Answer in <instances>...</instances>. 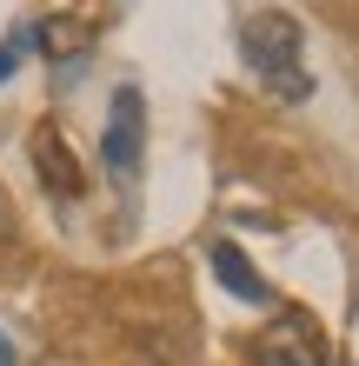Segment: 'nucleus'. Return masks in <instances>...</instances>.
<instances>
[{"label":"nucleus","mask_w":359,"mask_h":366,"mask_svg":"<svg viewBox=\"0 0 359 366\" xmlns=\"http://www.w3.org/2000/svg\"><path fill=\"white\" fill-rule=\"evenodd\" d=\"M306 34H300V20H293L286 7H266V14H253L246 27H240V54H246V67L260 74V87L273 100H306L313 94V74H306Z\"/></svg>","instance_id":"1"},{"label":"nucleus","mask_w":359,"mask_h":366,"mask_svg":"<svg viewBox=\"0 0 359 366\" xmlns=\"http://www.w3.org/2000/svg\"><path fill=\"white\" fill-rule=\"evenodd\" d=\"M140 140H146V100H140V87H113L107 134H100V167L120 187H133V174H140Z\"/></svg>","instance_id":"2"},{"label":"nucleus","mask_w":359,"mask_h":366,"mask_svg":"<svg viewBox=\"0 0 359 366\" xmlns=\"http://www.w3.org/2000/svg\"><path fill=\"white\" fill-rule=\"evenodd\" d=\"M260 366H326V333L306 313H280L260 340Z\"/></svg>","instance_id":"3"},{"label":"nucleus","mask_w":359,"mask_h":366,"mask_svg":"<svg viewBox=\"0 0 359 366\" xmlns=\"http://www.w3.org/2000/svg\"><path fill=\"white\" fill-rule=\"evenodd\" d=\"M34 167H40V187H54V200H80L87 174H80V160L67 154V140H60L54 127H40V134H34Z\"/></svg>","instance_id":"4"},{"label":"nucleus","mask_w":359,"mask_h":366,"mask_svg":"<svg viewBox=\"0 0 359 366\" xmlns=\"http://www.w3.org/2000/svg\"><path fill=\"white\" fill-rule=\"evenodd\" d=\"M213 273H220V287L233 293V300H246V307H273V287L260 280V267H253L233 240H213Z\"/></svg>","instance_id":"5"},{"label":"nucleus","mask_w":359,"mask_h":366,"mask_svg":"<svg viewBox=\"0 0 359 366\" xmlns=\"http://www.w3.org/2000/svg\"><path fill=\"white\" fill-rule=\"evenodd\" d=\"M27 47H34V34H27V20L20 27H7V40H0V87L20 74V60H27Z\"/></svg>","instance_id":"6"},{"label":"nucleus","mask_w":359,"mask_h":366,"mask_svg":"<svg viewBox=\"0 0 359 366\" xmlns=\"http://www.w3.org/2000/svg\"><path fill=\"white\" fill-rule=\"evenodd\" d=\"M0 240H14V200L0 193Z\"/></svg>","instance_id":"7"},{"label":"nucleus","mask_w":359,"mask_h":366,"mask_svg":"<svg viewBox=\"0 0 359 366\" xmlns=\"http://www.w3.org/2000/svg\"><path fill=\"white\" fill-rule=\"evenodd\" d=\"M0 366H20V347L7 340V327H0Z\"/></svg>","instance_id":"8"}]
</instances>
